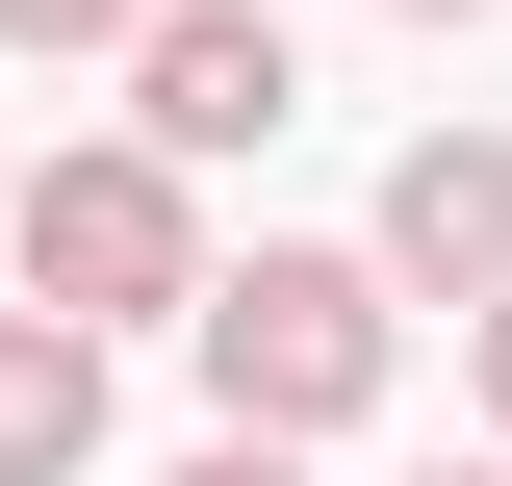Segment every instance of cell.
Returning <instances> with one entry per match:
<instances>
[{
  "label": "cell",
  "mask_w": 512,
  "mask_h": 486,
  "mask_svg": "<svg viewBox=\"0 0 512 486\" xmlns=\"http://www.w3.org/2000/svg\"><path fill=\"white\" fill-rule=\"evenodd\" d=\"M180 359H205V410H231L256 461H308V435H359V410H384L410 307H384V256H205Z\"/></svg>",
  "instance_id": "cell-1"
},
{
  "label": "cell",
  "mask_w": 512,
  "mask_h": 486,
  "mask_svg": "<svg viewBox=\"0 0 512 486\" xmlns=\"http://www.w3.org/2000/svg\"><path fill=\"white\" fill-rule=\"evenodd\" d=\"M0 256H26V307H52V333H180V307H205V205L154 180L128 128H103V154H52V180L0 205Z\"/></svg>",
  "instance_id": "cell-2"
},
{
  "label": "cell",
  "mask_w": 512,
  "mask_h": 486,
  "mask_svg": "<svg viewBox=\"0 0 512 486\" xmlns=\"http://www.w3.org/2000/svg\"><path fill=\"white\" fill-rule=\"evenodd\" d=\"M308 128V52H282V0H154V52H128V154L205 180V154H282Z\"/></svg>",
  "instance_id": "cell-3"
},
{
  "label": "cell",
  "mask_w": 512,
  "mask_h": 486,
  "mask_svg": "<svg viewBox=\"0 0 512 486\" xmlns=\"http://www.w3.org/2000/svg\"><path fill=\"white\" fill-rule=\"evenodd\" d=\"M436 282L461 333L512 307V128H410V180H384V307Z\"/></svg>",
  "instance_id": "cell-4"
},
{
  "label": "cell",
  "mask_w": 512,
  "mask_h": 486,
  "mask_svg": "<svg viewBox=\"0 0 512 486\" xmlns=\"http://www.w3.org/2000/svg\"><path fill=\"white\" fill-rule=\"evenodd\" d=\"M77 461H103V333L0 307V486H77Z\"/></svg>",
  "instance_id": "cell-5"
},
{
  "label": "cell",
  "mask_w": 512,
  "mask_h": 486,
  "mask_svg": "<svg viewBox=\"0 0 512 486\" xmlns=\"http://www.w3.org/2000/svg\"><path fill=\"white\" fill-rule=\"evenodd\" d=\"M0 52H154V0H0Z\"/></svg>",
  "instance_id": "cell-6"
},
{
  "label": "cell",
  "mask_w": 512,
  "mask_h": 486,
  "mask_svg": "<svg viewBox=\"0 0 512 486\" xmlns=\"http://www.w3.org/2000/svg\"><path fill=\"white\" fill-rule=\"evenodd\" d=\"M180 486H308V461H256V435H205V461H180Z\"/></svg>",
  "instance_id": "cell-7"
},
{
  "label": "cell",
  "mask_w": 512,
  "mask_h": 486,
  "mask_svg": "<svg viewBox=\"0 0 512 486\" xmlns=\"http://www.w3.org/2000/svg\"><path fill=\"white\" fill-rule=\"evenodd\" d=\"M461 359H487V435H512V307H487V333H461Z\"/></svg>",
  "instance_id": "cell-8"
},
{
  "label": "cell",
  "mask_w": 512,
  "mask_h": 486,
  "mask_svg": "<svg viewBox=\"0 0 512 486\" xmlns=\"http://www.w3.org/2000/svg\"><path fill=\"white\" fill-rule=\"evenodd\" d=\"M436 486H512V461H436Z\"/></svg>",
  "instance_id": "cell-9"
},
{
  "label": "cell",
  "mask_w": 512,
  "mask_h": 486,
  "mask_svg": "<svg viewBox=\"0 0 512 486\" xmlns=\"http://www.w3.org/2000/svg\"><path fill=\"white\" fill-rule=\"evenodd\" d=\"M410 26H461V0H410Z\"/></svg>",
  "instance_id": "cell-10"
},
{
  "label": "cell",
  "mask_w": 512,
  "mask_h": 486,
  "mask_svg": "<svg viewBox=\"0 0 512 486\" xmlns=\"http://www.w3.org/2000/svg\"><path fill=\"white\" fill-rule=\"evenodd\" d=\"M0 205H26V154H0Z\"/></svg>",
  "instance_id": "cell-11"
}]
</instances>
